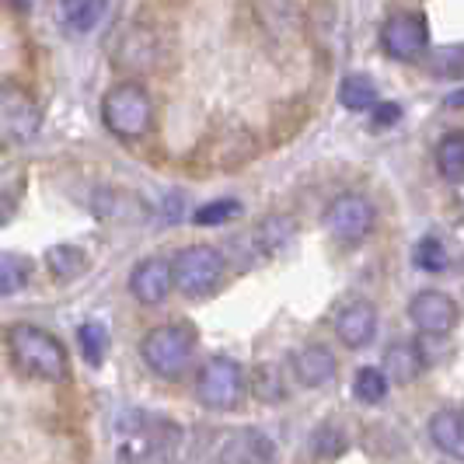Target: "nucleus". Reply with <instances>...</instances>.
Listing matches in <instances>:
<instances>
[{
  "label": "nucleus",
  "instance_id": "1",
  "mask_svg": "<svg viewBox=\"0 0 464 464\" xmlns=\"http://www.w3.org/2000/svg\"><path fill=\"white\" fill-rule=\"evenodd\" d=\"M7 353L14 367L35 381H67L70 360L67 349L56 335L39 325H11L7 328Z\"/></svg>",
  "mask_w": 464,
  "mask_h": 464
},
{
  "label": "nucleus",
  "instance_id": "2",
  "mask_svg": "<svg viewBox=\"0 0 464 464\" xmlns=\"http://www.w3.org/2000/svg\"><path fill=\"white\" fill-rule=\"evenodd\" d=\"M192 353H196V328L188 322L150 328L140 343V356H143L147 371L164 381H179L192 363Z\"/></svg>",
  "mask_w": 464,
  "mask_h": 464
},
{
  "label": "nucleus",
  "instance_id": "3",
  "mask_svg": "<svg viewBox=\"0 0 464 464\" xmlns=\"http://www.w3.org/2000/svg\"><path fill=\"white\" fill-rule=\"evenodd\" d=\"M102 119H105V130L112 137L137 140L154 122V98L137 81H122L116 88H109L102 98Z\"/></svg>",
  "mask_w": 464,
  "mask_h": 464
},
{
  "label": "nucleus",
  "instance_id": "4",
  "mask_svg": "<svg viewBox=\"0 0 464 464\" xmlns=\"http://www.w3.org/2000/svg\"><path fill=\"white\" fill-rule=\"evenodd\" d=\"M248 392V373L231 356H213L196 373V398L213 412H234Z\"/></svg>",
  "mask_w": 464,
  "mask_h": 464
},
{
  "label": "nucleus",
  "instance_id": "5",
  "mask_svg": "<svg viewBox=\"0 0 464 464\" xmlns=\"http://www.w3.org/2000/svg\"><path fill=\"white\" fill-rule=\"evenodd\" d=\"M168 266H171V286L179 294H186V297L213 294L220 286V279H224V269H227L224 256L213 245H188Z\"/></svg>",
  "mask_w": 464,
  "mask_h": 464
},
{
  "label": "nucleus",
  "instance_id": "6",
  "mask_svg": "<svg viewBox=\"0 0 464 464\" xmlns=\"http://www.w3.org/2000/svg\"><path fill=\"white\" fill-rule=\"evenodd\" d=\"M43 130V109L24 92L22 84H4L0 88V140L7 147H24L39 137Z\"/></svg>",
  "mask_w": 464,
  "mask_h": 464
},
{
  "label": "nucleus",
  "instance_id": "7",
  "mask_svg": "<svg viewBox=\"0 0 464 464\" xmlns=\"http://www.w3.org/2000/svg\"><path fill=\"white\" fill-rule=\"evenodd\" d=\"M377 224V209L367 196L360 192H343L325 207V231L339 245H360L367 241Z\"/></svg>",
  "mask_w": 464,
  "mask_h": 464
},
{
  "label": "nucleus",
  "instance_id": "8",
  "mask_svg": "<svg viewBox=\"0 0 464 464\" xmlns=\"http://www.w3.org/2000/svg\"><path fill=\"white\" fill-rule=\"evenodd\" d=\"M430 46V24L419 11H398L381 28V49L398 60V63H412Z\"/></svg>",
  "mask_w": 464,
  "mask_h": 464
},
{
  "label": "nucleus",
  "instance_id": "9",
  "mask_svg": "<svg viewBox=\"0 0 464 464\" xmlns=\"http://www.w3.org/2000/svg\"><path fill=\"white\" fill-rule=\"evenodd\" d=\"M458 304L454 297H447L440 290H419L416 297L409 301V318L419 332L426 335H447L450 328L458 325Z\"/></svg>",
  "mask_w": 464,
  "mask_h": 464
},
{
  "label": "nucleus",
  "instance_id": "10",
  "mask_svg": "<svg viewBox=\"0 0 464 464\" xmlns=\"http://www.w3.org/2000/svg\"><path fill=\"white\" fill-rule=\"evenodd\" d=\"M220 464H273L276 461V443L262 430H234L217 450Z\"/></svg>",
  "mask_w": 464,
  "mask_h": 464
},
{
  "label": "nucleus",
  "instance_id": "11",
  "mask_svg": "<svg viewBox=\"0 0 464 464\" xmlns=\"http://www.w3.org/2000/svg\"><path fill=\"white\" fill-rule=\"evenodd\" d=\"M335 335H339V343L349 349H363L373 343V335H377V311H373V304L367 301H356L343 307L339 314H335Z\"/></svg>",
  "mask_w": 464,
  "mask_h": 464
},
{
  "label": "nucleus",
  "instance_id": "12",
  "mask_svg": "<svg viewBox=\"0 0 464 464\" xmlns=\"http://www.w3.org/2000/svg\"><path fill=\"white\" fill-rule=\"evenodd\" d=\"M130 294L147 307L161 304L171 294V266L164 258H143L130 276Z\"/></svg>",
  "mask_w": 464,
  "mask_h": 464
},
{
  "label": "nucleus",
  "instance_id": "13",
  "mask_svg": "<svg viewBox=\"0 0 464 464\" xmlns=\"http://www.w3.org/2000/svg\"><path fill=\"white\" fill-rule=\"evenodd\" d=\"M335 353L322 343H311V346H304L294 353V373H297V381H301L304 388H322L328 384L332 377H335Z\"/></svg>",
  "mask_w": 464,
  "mask_h": 464
},
{
  "label": "nucleus",
  "instance_id": "14",
  "mask_svg": "<svg viewBox=\"0 0 464 464\" xmlns=\"http://www.w3.org/2000/svg\"><path fill=\"white\" fill-rule=\"evenodd\" d=\"M422 367H426L422 346L412 343V339H401V343H392V346H388L381 373L388 377V384H412L419 373H422Z\"/></svg>",
  "mask_w": 464,
  "mask_h": 464
},
{
  "label": "nucleus",
  "instance_id": "15",
  "mask_svg": "<svg viewBox=\"0 0 464 464\" xmlns=\"http://www.w3.org/2000/svg\"><path fill=\"white\" fill-rule=\"evenodd\" d=\"M430 440L447 458L461 461L464 458V419L458 409H440L430 416Z\"/></svg>",
  "mask_w": 464,
  "mask_h": 464
},
{
  "label": "nucleus",
  "instance_id": "16",
  "mask_svg": "<svg viewBox=\"0 0 464 464\" xmlns=\"http://www.w3.org/2000/svg\"><path fill=\"white\" fill-rule=\"evenodd\" d=\"M109 0H60V18L70 32H92L105 18Z\"/></svg>",
  "mask_w": 464,
  "mask_h": 464
},
{
  "label": "nucleus",
  "instance_id": "17",
  "mask_svg": "<svg viewBox=\"0 0 464 464\" xmlns=\"http://www.w3.org/2000/svg\"><path fill=\"white\" fill-rule=\"evenodd\" d=\"M339 102L346 105L349 112H371L373 105L381 102V94H377V84L367 73H349L346 81L339 84Z\"/></svg>",
  "mask_w": 464,
  "mask_h": 464
},
{
  "label": "nucleus",
  "instance_id": "18",
  "mask_svg": "<svg viewBox=\"0 0 464 464\" xmlns=\"http://www.w3.org/2000/svg\"><path fill=\"white\" fill-rule=\"evenodd\" d=\"M46 266L60 283H67V279H77L88 273V256L77 245H53L46 252Z\"/></svg>",
  "mask_w": 464,
  "mask_h": 464
},
{
  "label": "nucleus",
  "instance_id": "19",
  "mask_svg": "<svg viewBox=\"0 0 464 464\" xmlns=\"http://www.w3.org/2000/svg\"><path fill=\"white\" fill-rule=\"evenodd\" d=\"M437 168L450 186L464 182V137L461 133H447L437 147Z\"/></svg>",
  "mask_w": 464,
  "mask_h": 464
},
{
  "label": "nucleus",
  "instance_id": "20",
  "mask_svg": "<svg viewBox=\"0 0 464 464\" xmlns=\"http://www.w3.org/2000/svg\"><path fill=\"white\" fill-rule=\"evenodd\" d=\"M388 377L381 373V367H360L356 377H353V395L363 405H381L388 398Z\"/></svg>",
  "mask_w": 464,
  "mask_h": 464
},
{
  "label": "nucleus",
  "instance_id": "21",
  "mask_svg": "<svg viewBox=\"0 0 464 464\" xmlns=\"http://www.w3.org/2000/svg\"><path fill=\"white\" fill-rule=\"evenodd\" d=\"M77 343H81L84 360L92 367H98L105 360V353H109V328L102 325V322H84V325L77 328Z\"/></svg>",
  "mask_w": 464,
  "mask_h": 464
},
{
  "label": "nucleus",
  "instance_id": "22",
  "mask_svg": "<svg viewBox=\"0 0 464 464\" xmlns=\"http://www.w3.org/2000/svg\"><path fill=\"white\" fill-rule=\"evenodd\" d=\"M24 283H28V258L4 252L0 256V297L18 294Z\"/></svg>",
  "mask_w": 464,
  "mask_h": 464
},
{
  "label": "nucleus",
  "instance_id": "23",
  "mask_svg": "<svg viewBox=\"0 0 464 464\" xmlns=\"http://www.w3.org/2000/svg\"><path fill=\"white\" fill-rule=\"evenodd\" d=\"M256 237L262 252H279V248L294 237V220H286V217H269V220H262V227L256 231Z\"/></svg>",
  "mask_w": 464,
  "mask_h": 464
},
{
  "label": "nucleus",
  "instance_id": "24",
  "mask_svg": "<svg viewBox=\"0 0 464 464\" xmlns=\"http://www.w3.org/2000/svg\"><path fill=\"white\" fill-rule=\"evenodd\" d=\"M412 262H416L422 273H443L447 269V248H443L440 237H422V241H416Z\"/></svg>",
  "mask_w": 464,
  "mask_h": 464
},
{
  "label": "nucleus",
  "instance_id": "25",
  "mask_svg": "<svg viewBox=\"0 0 464 464\" xmlns=\"http://www.w3.org/2000/svg\"><path fill=\"white\" fill-rule=\"evenodd\" d=\"M248 388H252L256 398H262V401H279V398L286 395V388H283V381H279V371L269 367V363L256 367V381H248Z\"/></svg>",
  "mask_w": 464,
  "mask_h": 464
},
{
  "label": "nucleus",
  "instance_id": "26",
  "mask_svg": "<svg viewBox=\"0 0 464 464\" xmlns=\"http://www.w3.org/2000/svg\"><path fill=\"white\" fill-rule=\"evenodd\" d=\"M237 213H241V203H237V199H217V203H207L192 220H196L199 227H213V224H227V220H234Z\"/></svg>",
  "mask_w": 464,
  "mask_h": 464
},
{
  "label": "nucleus",
  "instance_id": "27",
  "mask_svg": "<svg viewBox=\"0 0 464 464\" xmlns=\"http://www.w3.org/2000/svg\"><path fill=\"white\" fill-rule=\"evenodd\" d=\"M398 116H401V109H398L395 102H384V105L377 102L373 105V122L377 126H392V122H398Z\"/></svg>",
  "mask_w": 464,
  "mask_h": 464
},
{
  "label": "nucleus",
  "instance_id": "28",
  "mask_svg": "<svg viewBox=\"0 0 464 464\" xmlns=\"http://www.w3.org/2000/svg\"><path fill=\"white\" fill-rule=\"evenodd\" d=\"M11 217H14V199H11L7 192H0V227H4Z\"/></svg>",
  "mask_w": 464,
  "mask_h": 464
}]
</instances>
